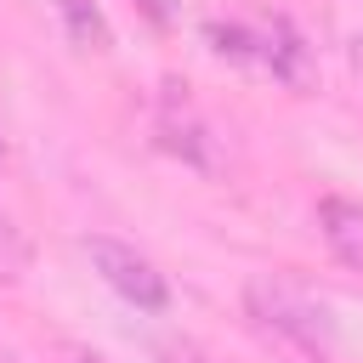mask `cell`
<instances>
[{"label":"cell","instance_id":"obj_11","mask_svg":"<svg viewBox=\"0 0 363 363\" xmlns=\"http://www.w3.org/2000/svg\"><path fill=\"white\" fill-rule=\"evenodd\" d=\"M68 363H102V357H91V352H74V357H68Z\"/></svg>","mask_w":363,"mask_h":363},{"label":"cell","instance_id":"obj_9","mask_svg":"<svg viewBox=\"0 0 363 363\" xmlns=\"http://www.w3.org/2000/svg\"><path fill=\"white\" fill-rule=\"evenodd\" d=\"M142 11H147V23H159V28H170L176 23V0H136Z\"/></svg>","mask_w":363,"mask_h":363},{"label":"cell","instance_id":"obj_7","mask_svg":"<svg viewBox=\"0 0 363 363\" xmlns=\"http://www.w3.org/2000/svg\"><path fill=\"white\" fill-rule=\"evenodd\" d=\"M28 261H34L28 233H23V227H17V216L0 204V284H17V278L28 272Z\"/></svg>","mask_w":363,"mask_h":363},{"label":"cell","instance_id":"obj_12","mask_svg":"<svg viewBox=\"0 0 363 363\" xmlns=\"http://www.w3.org/2000/svg\"><path fill=\"white\" fill-rule=\"evenodd\" d=\"M0 159H6V130H0Z\"/></svg>","mask_w":363,"mask_h":363},{"label":"cell","instance_id":"obj_10","mask_svg":"<svg viewBox=\"0 0 363 363\" xmlns=\"http://www.w3.org/2000/svg\"><path fill=\"white\" fill-rule=\"evenodd\" d=\"M352 68H357V79H363V34H352Z\"/></svg>","mask_w":363,"mask_h":363},{"label":"cell","instance_id":"obj_6","mask_svg":"<svg viewBox=\"0 0 363 363\" xmlns=\"http://www.w3.org/2000/svg\"><path fill=\"white\" fill-rule=\"evenodd\" d=\"M51 6H57V17H62V34H68L79 51H108V45H113V28H108V17H102L96 0H51Z\"/></svg>","mask_w":363,"mask_h":363},{"label":"cell","instance_id":"obj_2","mask_svg":"<svg viewBox=\"0 0 363 363\" xmlns=\"http://www.w3.org/2000/svg\"><path fill=\"white\" fill-rule=\"evenodd\" d=\"M85 255H91L96 278H102L119 301H130L136 312H164V306H170V284H164V272H159L136 244H119V238H85Z\"/></svg>","mask_w":363,"mask_h":363},{"label":"cell","instance_id":"obj_3","mask_svg":"<svg viewBox=\"0 0 363 363\" xmlns=\"http://www.w3.org/2000/svg\"><path fill=\"white\" fill-rule=\"evenodd\" d=\"M153 130H159V142H164L182 164H193V170H216V142H210V125L199 119V108H193L176 85H164Z\"/></svg>","mask_w":363,"mask_h":363},{"label":"cell","instance_id":"obj_4","mask_svg":"<svg viewBox=\"0 0 363 363\" xmlns=\"http://www.w3.org/2000/svg\"><path fill=\"white\" fill-rule=\"evenodd\" d=\"M255 51H261V68L272 79H284L289 91H312L318 79V62H312V45L301 40V28L289 17H267L255 28Z\"/></svg>","mask_w":363,"mask_h":363},{"label":"cell","instance_id":"obj_8","mask_svg":"<svg viewBox=\"0 0 363 363\" xmlns=\"http://www.w3.org/2000/svg\"><path fill=\"white\" fill-rule=\"evenodd\" d=\"M204 40H210V51L227 57V62H261L255 28H244V23H204Z\"/></svg>","mask_w":363,"mask_h":363},{"label":"cell","instance_id":"obj_1","mask_svg":"<svg viewBox=\"0 0 363 363\" xmlns=\"http://www.w3.org/2000/svg\"><path fill=\"white\" fill-rule=\"evenodd\" d=\"M244 306H250L255 329L272 335L284 352H295L306 363H329V352H335V318H329V306L318 295H306L289 278L261 272V278L244 284Z\"/></svg>","mask_w":363,"mask_h":363},{"label":"cell","instance_id":"obj_5","mask_svg":"<svg viewBox=\"0 0 363 363\" xmlns=\"http://www.w3.org/2000/svg\"><path fill=\"white\" fill-rule=\"evenodd\" d=\"M318 233H323V244H329V255L340 267L363 272V204L335 199V193L318 199Z\"/></svg>","mask_w":363,"mask_h":363}]
</instances>
